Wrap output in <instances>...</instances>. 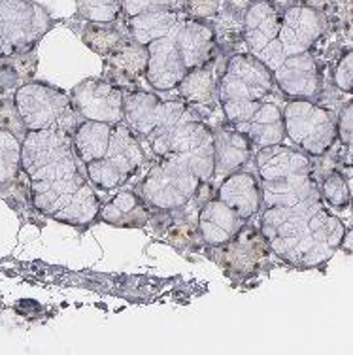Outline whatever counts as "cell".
<instances>
[{
    "label": "cell",
    "instance_id": "7",
    "mask_svg": "<svg viewBox=\"0 0 353 355\" xmlns=\"http://www.w3.org/2000/svg\"><path fill=\"white\" fill-rule=\"evenodd\" d=\"M146 161L140 140L132 135V130L119 123H114L108 150L98 161L85 164L89 180L106 191L117 189L129 182Z\"/></svg>",
    "mask_w": 353,
    "mask_h": 355
},
{
    "label": "cell",
    "instance_id": "16",
    "mask_svg": "<svg viewBox=\"0 0 353 355\" xmlns=\"http://www.w3.org/2000/svg\"><path fill=\"white\" fill-rule=\"evenodd\" d=\"M172 38L176 42L187 70L200 69L212 61L216 48V31L203 23V19L180 21Z\"/></svg>",
    "mask_w": 353,
    "mask_h": 355
},
{
    "label": "cell",
    "instance_id": "1",
    "mask_svg": "<svg viewBox=\"0 0 353 355\" xmlns=\"http://www.w3.org/2000/svg\"><path fill=\"white\" fill-rule=\"evenodd\" d=\"M72 135L67 130H28L21 144V168L31 180L34 206L62 223H89L101 202L80 171Z\"/></svg>",
    "mask_w": 353,
    "mask_h": 355
},
{
    "label": "cell",
    "instance_id": "19",
    "mask_svg": "<svg viewBox=\"0 0 353 355\" xmlns=\"http://www.w3.org/2000/svg\"><path fill=\"white\" fill-rule=\"evenodd\" d=\"M242 130L250 137L253 146H259V148L282 144L286 138L284 112L276 103L265 101L253 112V116L248 119Z\"/></svg>",
    "mask_w": 353,
    "mask_h": 355
},
{
    "label": "cell",
    "instance_id": "14",
    "mask_svg": "<svg viewBox=\"0 0 353 355\" xmlns=\"http://www.w3.org/2000/svg\"><path fill=\"white\" fill-rule=\"evenodd\" d=\"M272 76L274 83L291 98L312 101L320 93V70L310 51L286 57Z\"/></svg>",
    "mask_w": 353,
    "mask_h": 355
},
{
    "label": "cell",
    "instance_id": "13",
    "mask_svg": "<svg viewBox=\"0 0 353 355\" xmlns=\"http://www.w3.org/2000/svg\"><path fill=\"white\" fill-rule=\"evenodd\" d=\"M323 33L321 15L306 6H295L286 10L279 25V44L286 57L310 51Z\"/></svg>",
    "mask_w": 353,
    "mask_h": 355
},
{
    "label": "cell",
    "instance_id": "2",
    "mask_svg": "<svg viewBox=\"0 0 353 355\" xmlns=\"http://www.w3.org/2000/svg\"><path fill=\"white\" fill-rule=\"evenodd\" d=\"M263 236L274 252L293 265L318 266L342 246L346 227L327 212L318 197L295 206L266 208Z\"/></svg>",
    "mask_w": 353,
    "mask_h": 355
},
{
    "label": "cell",
    "instance_id": "15",
    "mask_svg": "<svg viewBox=\"0 0 353 355\" xmlns=\"http://www.w3.org/2000/svg\"><path fill=\"white\" fill-rule=\"evenodd\" d=\"M252 140L244 130L232 123L219 127L214 132V178L219 182L242 168L252 157Z\"/></svg>",
    "mask_w": 353,
    "mask_h": 355
},
{
    "label": "cell",
    "instance_id": "20",
    "mask_svg": "<svg viewBox=\"0 0 353 355\" xmlns=\"http://www.w3.org/2000/svg\"><path fill=\"white\" fill-rule=\"evenodd\" d=\"M108 57V70L114 76L116 85L135 82L136 78L146 74L148 64V48L135 40H123Z\"/></svg>",
    "mask_w": 353,
    "mask_h": 355
},
{
    "label": "cell",
    "instance_id": "32",
    "mask_svg": "<svg viewBox=\"0 0 353 355\" xmlns=\"http://www.w3.org/2000/svg\"><path fill=\"white\" fill-rule=\"evenodd\" d=\"M336 129H338V137L342 138V142L353 148V103L342 110Z\"/></svg>",
    "mask_w": 353,
    "mask_h": 355
},
{
    "label": "cell",
    "instance_id": "18",
    "mask_svg": "<svg viewBox=\"0 0 353 355\" xmlns=\"http://www.w3.org/2000/svg\"><path fill=\"white\" fill-rule=\"evenodd\" d=\"M242 221L244 219L219 198L204 202L198 214V229L204 242H208L210 246L227 244L242 229Z\"/></svg>",
    "mask_w": 353,
    "mask_h": 355
},
{
    "label": "cell",
    "instance_id": "17",
    "mask_svg": "<svg viewBox=\"0 0 353 355\" xmlns=\"http://www.w3.org/2000/svg\"><path fill=\"white\" fill-rule=\"evenodd\" d=\"M218 198L232 208L242 219L255 216L263 205V193L255 176L238 171L221 180L218 187Z\"/></svg>",
    "mask_w": 353,
    "mask_h": 355
},
{
    "label": "cell",
    "instance_id": "4",
    "mask_svg": "<svg viewBox=\"0 0 353 355\" xmlns=\"http://www.w3.org/2000/svg\"><path fill=\"white\" fill-rule=\"evenodd\" d=\"M274 89L272 70L253 55H234L218 82V101L227 121L242 129Z\"/></svg>",
    "mask_w": 353,
    "mask_h": 355
},
{
    "label": "cell",
    "instance_id": "9",
    "mask_svg": "<svg viewBox=\"0 0 353 355\" xmlns=\"http://www.w3.org/2000/svg\"><path fill=\"white\" fill-rule=\"evenodd\" d=\"M48 28V14L33 0H0V57L27 51Z\"/></svg>",
    "mask_w": 353,
    "mask_h": 355
},
{
    "label": "cell",
    "instance_id": "12",
    "mask_svg": "<svg viewBox=\"0 0 353 355\" xmlns=\"http://www.w3.org/2000/svg\"><path fill=\"white\" fill-rule=\"evenodd\" d=\"M146 48H148V64H146L148 83L157 91H170L178 87V83L187 74V67L174 38L172 36L157 38Z\"/></svg>",
    "mask_w": 353,
    "mask_h": 355
},
{
    "label": "cell",
    "instance_id": "29",
    "mask_svg": "<svg viewBox=\"0 0 353 355\" xmlns=\"http://www.w3.org/2000/svg\"><path fill=\"white\" fill-rule=\"evenodd\" d=\"M176 4L178 0H121V10L132 17L153 10H176Z\"/></svg>",
    "mask_w": 353,
    "mask_h": 355
},
{
    "label": "cell",
    "instance_id": "23",
    "mask_svg": "<svg viewBox=\"0 0 353 355\" xmlns=\"http://www.w3.org/2000/svg\"><path fill=\"white\" fill-rule=\"evenodd\" d=\"M146 200L132 191H119L108 205L101 208L102 221L117 227H142L148 221Z\"/></svg>",
    "mask_w": 353,
    "mask_h": 355
},
{
    "label": "cell",
    "instance_id": "33",
    "mask_svg": "<svg viewBox=\"0 0 353 355\" xmlns=\"http://www.w3.org/2000/svg\"><path fill=\"white\" fill-rule=\"evenodd\" d=\"M346 182H347V187H350V195H352V198H353V166H350V168H347V172H346Z\"/></svg>",
    "mask_w": 353,
    "mask_h": 355
},
{
    "label": "cell",
    "instance_id": "11",
    "mask_svg": "<svg viewBox=\"0 0 353 355\" xmlns=\"http://www.w3.org/2000/svg\"><path fill=\"white\" fill-rule=\"evenodd\" d=\"M72 104L83 119L119 123L123 121V93L116 83L87 80L72 89Z\"/></svg>",
    "mask_w": 353,
    "mask_h": 355
},
{
    "label": "cell",
    "instance_id": "30",
    "mask_svg": "<svg viewBox=\"0 0 353 355\" xmlns=\"http://www.w3.org/2000/svg\"><path fill=\"white\" fill-rule=\"evenodd\" d=\"M334 83L336 87L342 89L344 93L353 95V51L346 53L334 70Z\"/></svg>",
    "mask_w": 353,
    "mask_h": 355
},
{
    "label": "cell",
    "instance_id": "24",
    "mask_svg": "<svg viewBox=\"0 0 353 355\" xmlns=\"http://www.w3.org/2000/svg\"><path fill=\"white\" fill-rule=\"evenodd\" d=\"M178 93L187 106H212L218 101V82L208 67L191 69L178 83Z\"/></svg>",
    "mask_w": 353,
    "mask_h": 355
},
{
    "label": "cell",
    "instance_id": "31",
    "mask_svg": "<svg viewBox=\"0 0 353 355\" xmlns=\"http://www.w3.org/2000/svg\"><path fill=\"white\" fill-rule=\"evenodd\" d=\"M187 14L195 19H208L219 14L221 0H185Z\"/></svg>",
    "mask_w": 353,
    "mask_h": 355
},
{
    "label": "cell",
    "instance_id": "26",
    "mask_svg": "<svg viewBox=\"0 0 353 355\" xmlns=\"http://www.w3.org/2000/svg\"><path fill=\"white\" fill-rule=\"evenodd\" d=\"M83 42L98 55H110L121 44L123 36L112 23H89L83 31Z\"/></svg>",
    "mask_w": 353,
    "mask_h": 355
},
{
    "label": "cell",
    "instance_id": "27",
    "mask_svg": "<svg viewBox=\"0 0 353 355\" xmlns=\"http://www.w3.org/2000/svg\"><path fill=\"white\" fill-rule=\"evenodd\" d=\"M121 12V0H78V14L89 23H114Z\"/></svg>",
    "mask_w": 353,
    "mask_h": 355
},
{
    "label": "cell",
    "instance_id": "22",
    "mask_svg": "<svg viewBox=\"0 0 353 355\" xmlns=\"http://www.w3.org/2000/svg\"><path fill=\"white\" fill-rule=\"evenodd\" d=\"M178 23H180V17L176 10H153V12H142V14L129 17L127 28L132 40L148 46L157 38L174 35Z\"/></svg>",
    "mask_w": 353,
    "mask_h": 355
},
{
    "label": "cell",
    "instance_id": "21",
    "mask_svg": "<svg viewBox=\"0 0 353 355\" xmlns=\"http://www.w3.org/2000/svg\"><path fill=\"white\" fill-rule=\"evenodd\" d=\"M114 123H104V121H91L83 119L72 132V144L78 159L85 166L87 163L98 161V159L108 150L110 138H112Z\"/></svg>",
    "mask_w": 353,
    "mask_h": 355
},
{
    "label": "cell",
    "instance_id": "10",
    "mask_svg": "<svg viewBox=\"0 0 353 355\" xmlns=\"http://www.w3.org/2000/svg\"><path fill=\"white\" fill-rule=\"evenodd\" d=\"M279 25L282 14L274 4L266 0H255L246 10L242 23V36L250 55L266 64L274 72L284 62L286 55L279 44Z\"/></svg>",
    "mask_w": 353,
    "mask_h": 355
},
{
    "label": "cell",
    "instance_id": "3",
    "mask_svg": "<svg viewBox=\"0 0 353 355\" xmlns=\"http://www.w3.org/2000/svg\"><path fill=\"white\" fill-rule=\"evenodd\" d=\"M263 202L270 206H295L320 197L312 180L310 161L300 151L274 144L257 153Z\"/></svg>",
    "mask_w": 353,
    "mask_h": 355
},
{
    "label": "cell",
    "instance_id": "28",
    "mask_svg": "<svg viewBox=\"0 0 353 355\" xmlns=\"http://www.w3.org/2000/svg\"><path fill=\"white\" fill-rule=\"evenodd\" d=\"M321 195L334 208H346L350 205V200H352L346 178H344V174H338V172H333L323 180Z\"/></svg>",
    "mask_w": 353,
    "mask_h": 355
},
{
    "label": "cell",
    "instance_id": "25",
    "mask_svg": "<svg viewBox=\"0 0 353 355\" xmlns=\"http://www.w3.org/2000/svg\"><path fill=\"white\" fill-rule=\"evenodd\" d=\"M21 171V142L14 132L0 129V185L10 184Z\"/></svg>",
    "mask_w": 353,
    "mask_h": 355
},
{
    "label": "cell",
    "instance_id": "8",
    "mask_svg": "<svg viewBox=\"0 0 353 355\" xmlns=\"http://www.w3.org/2000/svg\"><path fill=\"white\" fill-rule=\"evenodd\" d=\"M286 137L308 155H323L338 137L331 112L312 101L295 98L284 108Z\"/></svg>",
    "mask_w": 353,
    "mask_h": 355
},
{
    "label": "cell",
    "instance_id": "6",
    "mask_svg": "<svg viewBox=\"0 0 353 355\" xmlns=\"http://www.w3.org/2000/svg\"><path fill=\"white\" fill-rule=\"evenodd\" d=\"M15 110L27 130H67L74 132L83 117L70 95L46 83H25L15 91Z\"/></svg>",
    "mask_w": 353,
    "mask_h": 355
},
{
    "label": "cell",
    "instance_id": "5",
    "mask_svg": "<svg viewBox=\"0 0 353 355\" xmlns=\"http://www.w3.org/2000/svg\"><path fill=\"white\" fill-rule=\"evenodd\" d=\"M189 117L184 101H161L144 91L129 93L123 98V119L136 138H144L157 155L169 153L172 130Z\"/></svg>",
    "mask_w": 353,
    "mask_h": 355
}]
</instances>
